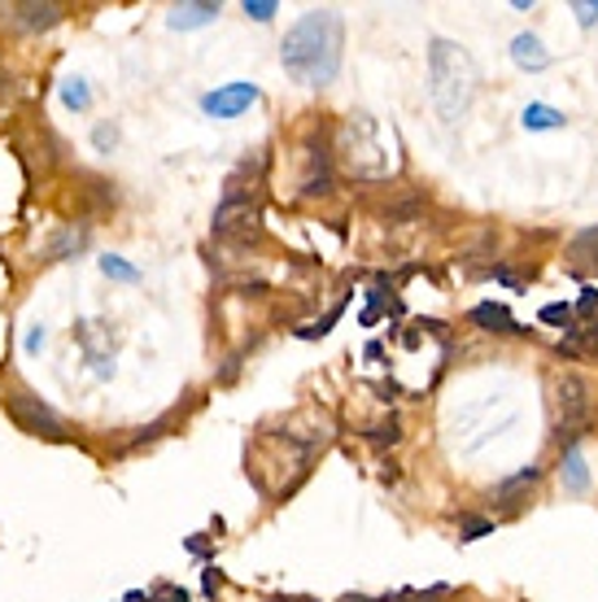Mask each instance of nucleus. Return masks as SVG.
I'll return each mask as SVG.
<instances>
[{
	"label": "nucleus",
	"mask_w": 598,
	"mask_h": 602,
	"mask_svg": "<svg viewBox=\"0 0 598 602\" xmlns=\"http://www.w3.org/2000/svg\"><path fill=\"white\" fill-rule=\"evenodd\" d=\"M559 477H564V489H568V493H586V489H590V463H586V455H581L577 446L564 450Z\"/></svg>",
	"instance_id": "obj_14"
},
{
	"label": "nucleus",
	"mask_w": 598,
	"mask_h": 602,
	"mask_svg": "<svg viewBox=\"0 0 598 602\" xmlns=\"http://www.w3.org/2000/svg\"><path fill=\"white\" fill-rule=\"evenodd\" d=\"M520 122H524V131H559V127H564L568 119H564L555 106H542V101H533V106H524Z\"/></svg>",
	"instance_id": "obj_15"
},
{
	"label": "nucleus",
	"mask_w": 598,
	"mask_h": 602,
	"mask_svg": "<svg viewBox=\"0 0 598 602\" xmlns=\"http://www.w3.org/2000/svg\"><path fill=\"white\" fill-rule=\"evenodd\" d=\"M485 533H493V524L489 519H468V528H464V541H477Z\"/></svg>",
	"instance_id": "obj_28"
},
{
	"label": "nucleus",
	"mask_w": 598,
	"mask_h": 602,
	"mask_svg": "<svg viewBox=\"0 0 598 602\" xmlns=\"http://www.w3.org/2000/svg\"><path fill=\"white\" fill-rule=\"evenodd\" d=\"M153 602H188V594H184V590H175V585H162Z\"/></svg>",
	"instance_id": "obj_29"
},
{
	"label": "nucleus",
	"mask_w": 598,
	"mask_h": 602,
	"mask_svg": "<svg viewBox=\"0 0 598 602\" xmlns=\"http://www.w3.org/2000/svg\"><path fill=\"white\" fill-rule=\"evenodd\" d=\"M253 101H258V84H249V79H232V84L206 92V97H202V110H206L210 119H240Z\"/></svg>",
	"instance_id": "obj_7"
},
{
	"label": "nucleus",
	"mask_w": 598,
	"mask_h": 602,
	"mask_svg": "<svg viewBox=\"0 0 598 602\" xmlns=\"http://www.w3.org/2000/svg\"><path fill=\"white\" fill-rule=\"evenodd\" d=\"M215 18H219V0H184V4H171L166 26H175V31H197V26H210Z\"/></svg>",
	"instance_id": "obj_9"
},
{
	"label": "nucleus",
	"mask_w": 598,
	"mask_h": 602,
	"mask_svg": "<svg viewBox=\"0 0 598 602\" xmlns=\"http://www.w3.org/2000/svg\"><path fill=\"white\" fill-rule=\"evenodd\" d=\"M337 153H341L346 175H355V179H384L389 166H393V162H389V149H384V140H380V122L371 119V114H350V119H346Z\"/></svg>",
	"instance_id": "obj_3"
},
{
	"label": "nucleus",
	"mask_w": 598,
	"mask_h": 602,
	"mask_svg": "<svg viewBox=\"0 0 598 602\" xmlns=\"http://www.w3.org/2000/svg\"><path fill=\"white\" fill-rule=\"evenodd\" d=\"M428 97L442 127H459L472 110L477 97V62L464 44L455 40H433L428 44Z\"/></svg>",
	"instance_id": "obj_2"
},
{
	"label": "nucleus",
	"mask_w": 598,
	"mask_h": 602,
	"mask_svg": "<svg viewBox=\"0 0 598 602\" xmlns=\"http://www.w3.org/2000/svg\"><path fill=\"white\" fill-rule=\"evenodd\" d=\"M62 106L66 110H75V114H84L88 106H93V92H88V79H62Z\"/></svg>",
	"instance_id": "obj_17"
},
{
	"label": "nucleus",
	"mask_w": 598,
	"mask_h": 602,
	"mask_svg": "<svg viewBox=\"0 0 598 602\" xmlns=\"http://www.w3.org/2000/svg\"><path fill=\"white\" fill-rule=\"evenodd\" d=\"M101 271H106L110 280H119V284H135V280H140V271H135L131 262H122L119 253H106V258H101Z\"/></svg>",
	"instance_id": "obj_19"
},
{
	"label": "nucleus",
	"mask_w": 598,
	"mask_h": 602,
	"mask_svg": "<svg viewBox=\"0 0 598 602\" xmlns=\"http://www.w3.org/2000/svg\"><path fill=\"white\" fill-rule=\"evenodd\" d=\"M4 411H9V419H13L22 433L44 437V441H66V419H62L48 402H40L31 388H9V393H4Z\"/></svg>",
	"instance_id": "obj_4"
},
{
	"label": "nucleus",
	"mask_w": 598,
	"mask_h": 602,
	"mask_svg": "<svg viewBox=\"0 0 598 602\" xmlns=\"http://www.w3.org/2000/svg\"><path fill=\"white\" fill-rule=\"evenodd\" d=\"M555 397H559V441H568V450H573V441H581L590 428V411H595L590 384L577 371H564L555 380Z\"/></svg>",
	"instance_id": "obj_5"
},
{
	"label": "nucleus",
	"mask_w": 598,
	"mask_h": 602,
	"mask_svg": "<svg viewBox=\"0 0 598 602\" xmlns=\"http://www.w3.org/2000/svg\"><path fill=\"white\" fill-rule=\"evenodd\" d=\"M88 244V228H75V223H66L53 241L44 244V262H62V258H75L79 249Z\"/></svg>",
	"instance_id": "obj_13"
},
{
	"label": "nucleus",
	"mask_w": 598,
	"mask_h": 602,
	"mask_svg": "<svg viewBox=\"0 0 598 602\" xmlns=\"http://www.w3.org/2000/svg\"><path fill=\"white\" fill-rule=\"evenodd\" d=\"M511 62H515L520 70L537 75V70H546V66H551V53H546V44H542L533 31H520V35L511 40Z\"/></svg>",
	"instance_id": "obj_10"
},
{
	"label": "nucleus",
	"mask_w": 598,
	"mask_h": 602,
	"mask_svg": "<svg viewBox=\"0 0 598 602\" xmlns=\"http://www.w3.org/2000/svg\"><path fill=\"white\" fill-rule=\"evenodd\" d=\"M311 157V175L302 179V193L306 197H324V193H333V157H328V149H306Z\"/></svg>",
	"instance_id": "obj_12"
},
{
	"label": "nucleus",
	"mask_w": 598,
	"mask_h": 602,
	"mask_svg": "<svg viewBox=\"0 0 598 602\" xmlns=\"http://www.w3.org/2000/svg\"><path fill=\"white\" fill-rule=\"evenodd\" d=\"M93 144H97L101 153H110V149L119 144V127H110V122H101V127L93 131Z\"/></svg>",
	"instance_id": "obj_25"
},
{
	"label": "nucleus",
	"mask_w": 598,
	"mask_h": 602,
	"mask_svg": "<svg viewBox=\"0 0 598 602\" xmlns=\"http://www.w3.org/2000/svg\"><path fill=\"white\" fill-rule=\"evenodd\" d=\"M573 13H577V22L590 31V26L598 22V0H577V4H573Z\"/></svg>",
	"instance_id": "obj_26"
},
{
	"label": "nucleus",
	"mask_w": 598,
	"mask_h": 602,
	"mask_svg": "<svg viewBox=\"0 0 598 602\" xmlns=\"http://www.w3.org/2000/svg\"><path fill=\"white\" fill-rule=\"evenodd\" d=\"M215 237L228 244H253L262 237V210L258 197H232L215 210Z\"/></svg>",
	"instance_id": "obj_6"
},
{
	"label": "nucleus",
	"mask_w": 598,
	"mask_h": 602,
	"mask_svg": "<svg viewBox=\"0 0 598 602\" xmlns=\"http://www.w3.org/2000/svg\"><path fill=\"white\" fill-rule=\"evenodd\" d=\"M202 585H206V594H210V599H215V594H219V585H224V577H219V572H215V568H210V572H206V577H202Z\"/></svg>",
	"instance_id": "obj_30"
},
{
	"label": "nucleus",
	"mask_w": 598,
	"mask_h": 602,
	"mask_svg": "<svg viewBox=\"0 0 598 602\" xmlns=\"http://www.w3.org/2000/svg\"><path fill=\"white\" fill-rule=\"evenodd\" d=\"M537 319L551 324V328H568V332H577V328H573V324H577V310H573L568 302H551V306H542Z\"/></svg>",
	"instance_id": "obj_18"
},
{
	"label": "nucleus",
	"mask_w": 598,
	"mask_h": 602,
	"mask_svg": "<svg viewBox=\"0 0 598 602\" xmlns=\"http://www.w3.org/2000/svg\"><path fill=\"white\" fill-rule=\"evenodd\" d=\"M341 48H346V22L337 9H306L280 44V66L302 88H328L341 75Z\"/></svg>",
	"instance_id": "obj_1"
},
{
	"label": "nucleus",
	"mask_w": 598,
	"mask_h": 602,
	"mask_svg": "<svg viewBox=\"0 0 598 602\" xmlns=\"http://www.w3.org/2000/svg\"><path fill=\"white\" fill-rule=\"evenodd\" d=\"M468 319L477 324L480 332H498V337H511V332H520L515 315H511L502 302H480V306H472V315H468Z\"/></svg>",
	"instance_id": "obj_11"
},
{
	"label": "nucleus",
	"mask_w": 598,
	"mask_h": 602,
	"mask_svg": "<svg viewBox=\"0 0 598 602\" xmlns=\"http://www.w3.org/2000/svg\"><path fill=\"white\" fill-rule=\"evenodd\" d=\"M341 310H346V306H333V310H328V315H324L319 324H311V328H297V337H302V341H315V337H328V332H333V324L341 319Z\"/></svg>",
	"instance_id": "obj_21"
},
{
	"label": "nucleus",
	"mask_w": 598,
	"mask_h": 602,
	"mask_svg": "<svg viewBox=\"0 0 598 602\" xmlns=\"http://www.w3.org/2000/svg\"><path fill=\"white\" fill-rule=\"evenodd\" d=\"M573 258H586V262H598V228H590V232H581V237L573 241Z\"/></svg>",
	"instance_id": "obj_23"
},
{
	"label": "nucleus",
	"mask_w": 598,
	"mask_h": 602,
	"mask_svg": "<svg viewBox=\"0 0 598 602\" xmlns=\"http://www.w3.org/2000/svg\"><path fill=\"white\" fill-rule=\"evenodd\" d=\"M362 437H367V441H376V446H398V441H402V424H398V419H384V424L367 428Z\"/></svg>",
	"instance_id": "obj_20"
},
{
	"label": "nucleus",
	"mask_w": 598,
	"mask_h": 602,
	"mask_svg": "<svg viewBox=\"0 0 598 602\" xmlns=\"http://www.w3.org/2000/svg\"><path fill=\"white\" fill-rule=\"evenodd\" d=\"M240 9H244V18H253V22H271V18L280 13V4H275V0H244Z\"/></svg>",
	"instance_id": "obj_22"
},
{
	"label": "nucleus",
	"mask_w": 598,
	"mask_h": 602,
	"mask_svg": "<svg viewBox=\"0 0 598 602\" xmlns=\"http://www.w3.org/2000/svg\"><path fill=\"white\" fill-rule=\"evenodd\" d=\"M537 477H542L537 468H524V472H515V477H507V481L498 484V489H493V497H498L502 506H515V497H520L529 484H537Z\"/></svg>",
	"instance_id": "obj_16"
},
{
	"label": "nucleus",
	"mask_w": 598,
	"mask_h": 602,
	"mask_svg": "<svg viewBox=\"0 0 598 602\" xmlns=\"http://www.w3.org/2000/svg\"><path fill=\"white\" fill-rule=\"evenodd\" d=\"M44 341H48L44 324H31V332H26V341H22V354H26V359H35V354L44 350Z\"/></svg>",
	"instance_id": "obj_24"
},
{
	"label": "nucleus",
	"mask_w": 598,
	"mask_h": 602,
	"mask_svg": "<svg viewBox=\"0 0 598 602\" xmlns=\"http://www.w3.org/2000/svg\"><path fill=\"white\" fill-rule=\"evenodd\" d=\"M573 310H577V315H595L598 310V288H581V302H577Z\"/></svg>",
	"instance_id": "obj_27"
},
{
	"label": "nucleus",
	"mask_w": 598,
	"mask_h": 602,
	"mask_svg": "<svg viewBox=\"0 0 598 602\" xmlns=\"http://www.w3.org/2000/svg\"><path fill=\"white\" fill-rule=\"evenodd\" d=\"M62 18H66V9L57 0H18V4H4V22L13 31H31V35L57 26Z\"/></svg>",
	"instance_id": "obj_8"
}]
</instances>
